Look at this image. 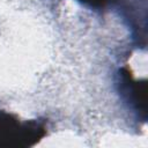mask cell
I'll use <instances>...</instances> for the list:
<instances>
[{
  "instance_id": "cell-3",
  "label": "cell",
  "mask_w": 148,
  "mask_h": 148,
  "mask_svg": "<svg viewBox=\"0 0 148 148\" xmlns=\"http://www.w3.org/2000/svg\"><path fill=\"white\" fill-rule=\"evenodd\" d=\"M88 7L95 8V9H102L105 8L109 5H112L114 2H120L121 0H76Z\"/></svg>"
},
{
  "instance_id": "cell-2",
  "label": "cell",
  "mask_w": 148,
  "mask_h": 148,
  "mask_svg": "<svg viewBox=\"0 0 148 148\" xmlns=\"http://www.w3.org/2000/svg\"><path fill=\"white\" fill-rule=\"evenodd\" d=\"M118 87L124 99L143 120L147 116V83L136 81L127 68H121L118 74Z\"/></svg>"
},
{
  "instance_id": "cell-1",
  "label": "cell",
  "mask_w": 148,
  "mask_h": 148,
  "mask_svg": "<svg viewBox=\"0 0 148 148\" xmlns=\"http://www.w3.org/2000/svg\"><path fill=\"white\" fill-rule=\"evenodd\" d=\"M46 135L45 121L20 120L13 113L0 111V148H27Z\"/></svg>"
}]
</instances>
